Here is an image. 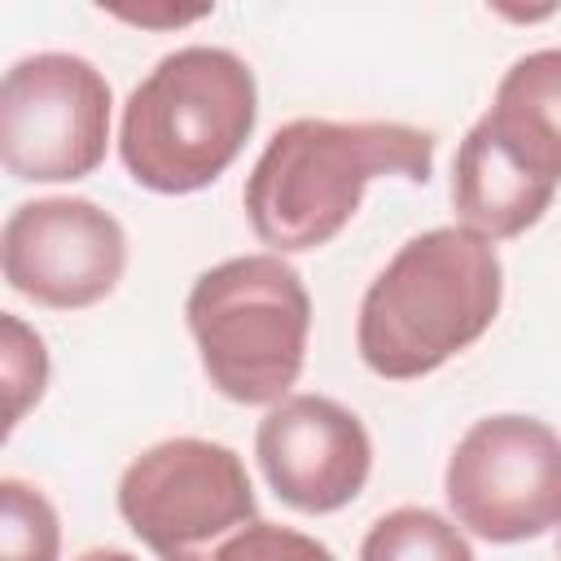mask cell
Masks as SVG:
<instances>
[{"mask_svg":"<svg viewBox=\"0 0 561 561\" xmlns=\"http://www.w3.org/2000/svg\"><path fill=\"white\" fill-rule=\"evenodd\" d=\"M434 171V131L408 123L294 118L272 131L245 175V219L272 254L329 245L364 202L377 175L425 184Z\"/></svg>","mask_w":561,"mask_h":561,"instance_id":"obj_1","label":"cell"},{"mask_svg":"<svg viewBox=\"0 0 561 561\" xmlns=\"http://www.w3.org/2000/svg\"><path fill=\"white\" fill-rule=\"evenodd\" d=\"M504 267L486 237L447 224L399 245L359 302V359L386 381H412L473 346L500 316Z\"/></svg>","mask_w":561,"mask_h":561,"instance_id":"obj_2","label":"cell"},{"mask_svg":"<svg viewBox=\"0 0 561 561\" xmlns=\"http://www.w3.org/2000/svg\"><path fill=\"white\" fill-rule=\"evenodd\" d=\"M254 118V70L228 48L188 44L131 88L118 123V158L149 193H197L232 167Z\"/></svg>","mask_w":561,"mask_h":561,"instance_id":"obj_3","label":"cell"},{"mask_svg":"<svg viewBox=\"0 0 561 561\" xmlns=\"http://www.w3.org/2000/svg\"><path fill=\"white\" fill-rule=\"evenodd\" d=\"M210 386L232 403H280L302 373L311 298L280 254L206 267L184 302Z\"/></svg>","mask_w":561,"mask_h":561,"instance_id":"obj_4","label":"cell"},{"mask_svg":"<svg viewBox=\"0 0 561 561\" xmlns=\"http://www.w3.org/2000/svg\"><path fill=\"white\" fill-rule=\"evenodd\" d=\"M118 513L158 561H210L259 517L241 456L210 438H162L118 478Z\"/></svg>","mask_w":561,"mask_h":561,"instance_id":"obj_5","label":"cell"},{"mask_svg":"<svg viewBox=\"0 0 561 561\" xmlns=\"http://www.w3.org/2000/svg\"><path fill=\"white\" fill-rule=\"evenodd\" d=\"M110 83L79 53H35L0 83V162L26 184L83 180L105 162Z\"/></svg>","mask_w":561,"mask_h":561,"instance_id":"obj_6","label":"cell"},{"mask_svg":"<svg viewBox=\"0 0 561 561\" xmlns=\"http://www.w3.org/2000/svg\"><path fill=\"white\" fill-rule=\"evenodd\" d=\"M456 526L486 543H522L561 526V434L548 421L500 412L456 443L443 473Z\"/></svg>","mask_w":561,"mask_h":561,"instance_id":"obj_7","label":"cell"},{"mask_svg":"<svg viewBox=\"0 0 561 561\" xmlns=\"http://www.w3.org/2000/svg\"><path fill=\"white\" fill-rule=\"evenodd\" d=\"M0 259L9 289L53 311H79L123 280L127 232L88 197H35L9 210Z\"/></svg>","mask_w":561,"mask_h":561,"instance_id":"obj_8","label":"cell"},{"mask_svg":"<svg viewBox=\"0 0 561 561\" xmlns=\"http://www.w3.org/2000/svg\"><path fill=\"white\" fill-rule=\"evenodd\" d=\"M254 456L276 500L298 513H333L351 504L373 473V438L364 421L324 394H285L272 403L259 421Z\"/></svg>","mask_w":561,"mask_h":561,"instance_id":"obj_9","label":"cell"},{"mask_svg":"<svg viewBox=\"0 0 561 561\" xmlns=\"http://www.w3.org/2000/svg\"><path fill=\"white\" fill-rule=\"evenodd\" d=\"M491 140L504 149L513 167H522L530 180L557 184L561 180V48H539L517 57L500 88L491 110L478 118Z\"/></svg>","mask_w":561,"mask_h":561,"instance_id":"obj_10","label":"cell"},{"mask_svg":"<svg viewBox=\"0 0 561 561\" xmlns=\"http://www.w3.org/2000/svg\"><path fill=\"white\" fill-rule=\"evenodd\" d=\"M552 193L557 184L530 180L522 167H513L482 123L469 127L451 167V202H456L460 228L486 241L517 237L543 219V210L552 206Z\"/></svg>","mask_w":561,"mask_h":561,"instance_id":"obj_11","label":"cell"},{"mask_svg":"<svg viewBox=\"0 0 561 561\" xmlns=\"http://www.w3.org/2000/svg\"><path fill=\"white\" fill-rule=\"evenodd\" d=\"M359 561H473V548L443 513L403 504L368 526Z\"/></svg>","mask_w":561,"mask_h":561,"instance_id":"obj_12","label":"cell"},{"mask_svg":"<svg viewBox=\"0 0 561 561\" xmlns=\"http://www.w3.org/2000/svg\"><path fill=\"white\" fill-rule=\"evenodd\" d=\"M61 522L44 491L0 478V561H57Z\"/></svg>","mask_w":561,"mask_h":561,"instance_id":"obj_13","label":"cell"},{"mask_svg":"<svg viewBox=\"0 0 561 561\" xmlns=\"http://www.w3.org/2000/svg\"><path fill=\"white\" fill-rule=\"evenodd\" d=\"M0 377H4V434H13L48 386V346L13 311L0 316Z\"/></svg>","mask_w":561,"mask_h":561,"instance_id":"obj_14","label":"cell"},{"mask_svg":"<svg viewBox=\"0 0 561 561\" xmlns=\"http://www.w3.org/2000/svg\"><path fill=\"white\" fill-rule=\"evenodd\" d=\"M210 561H333V552L302 530L254 517L232 539H224Z\"/></svg>","mask_w":561,"mask_h":561,"instance_id":"obj_15","label":"cell"},{"mask_svg":"<svg viewBox=\"0 0 561 561\" xmlns=\"http://www.w3.org/2000/svg\"><path fill=\"white\" fill-rule=\"evenodd\" d=\"M202 13H210V9H193V13H131V9H118V18H127V22H140V26H180V22H193V18H202Z\"/></svg>","mask_w":561,"mask_h":561,"instance_id":"obj_16","label":"cell"},{"mask_svg":"<svg viewBox=\"0 0 561 561\" xmlns=\"http://www.w3.org/2000/svg\"><path fill=\"white\" fill-rule=\"evenodd\" d=\"M75 561H136V557L123 552V548H88V552H79Z\"/></svg>","mask_w":561,"mask_h":561,"instance_id":"obj_17","label":"cell"},{"mask_svg":"<svg viewBox=\"0 0 561 561\" xmlns=\"http://www.w3.org/2000/svg\"><path fill=\"white\" fill-rule=\"evenodd\" d=\"M557 548H561V539H557Z\"/></svg>","mask_w":561,"mask_h":561,"instance_id":"obj_18","label":"cell"}]
</instances>
